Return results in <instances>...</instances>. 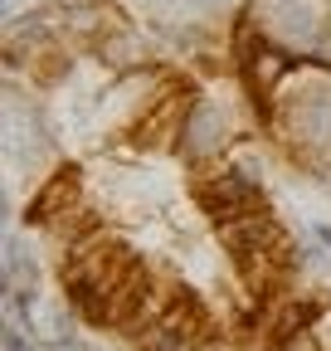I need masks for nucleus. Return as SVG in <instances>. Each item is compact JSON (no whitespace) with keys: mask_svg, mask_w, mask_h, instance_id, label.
I'll return each mask as SVG.
<instances>
[{"mask_svg":"<svg viewBox=\"0 0 331 351\" xmlns=\"http://www.w3.org/2000/svg\"><path fill=\"white\" fill-rule=\"evenodd\" d=\"M185 156H215L224 142H229V117L215 108V103H195L190 108V117H185Z\"/></svg>","mask_w":331,"mask_h":351,"instance_id":"1","label":"nucleus"},{"mask_svg":"<svg viewBox=\"0 0 331 351\" xmlns=\"http://www.w3.org/2000/svg\"><path fill=\"white\" fill-rule=\"evenodd\" d=\"M185 93H171V98H156V108L146 112L142 132H137V142L142 147H166L171 142V132H185Z\"/></svg>","mask_w":331,"mask_h":351,"instance_id":"2","label":"nucleus"},{"mask_svg":"<svg viewBox=\"0 0 331 351\" xmlns=\"http://www.w3.org/2000/svg\"><path fill=\"white\" fill-rule=\"evenodd\" d=\"M73 195H78V181H73V171H59L54 181H49L44 191L34 195V205H29V219H44V225H49L54 215H64V210L73 205Z\"/></svg>","mask_w":331,"mask_h":351,"instance_id":"3","label":"nucleus"},{"mask_svg":"<svg viewBox=\"0 0 331 351\" xmlns=\"http://www.w3.org/2000/svg\"><path fill=\"white\" fill-rule=\"evenodd\" d=\"M293 263H297V269H312V274H321V269H326V249H317V244H302Z\"/></svg>","mask_w":331,"mask_h":351,"instance_id":"4","label":"nucleus"},{"mask_svg":"<svg viewBox=\"0 0 331 351\" xmlns=\"http://www.w3.org/2000/svg\"><path fill=\"white\" fill-rule=\"evenodd\" d=\"M282 351H321V346H317L307 332H297V337H287V341H282Z\"/></svg>","mask_w":331,"mask_h":351,"instance_id":"5","label":"nucleus"},{"mask_svg":"<svg viewBox=\"0 0 331 351\" xmlns=\"http://www.w3.org/2000/svg\"><path fill=\"white\" fill-rule=\"evenodd\" d=\"M5 351H25V337H20V327H10V332H5Z\"/></svg>","mask_w":331,"mask_h":351,"instance_id":"6","label":"nucleus"}]
</instances>
